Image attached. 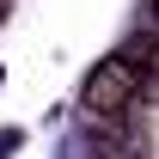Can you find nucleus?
Returning a JSON list of instances; mask_svg holds the SVG:
<instances>
[{
    "label": "nucleus",
    "instance_id": "obj_5",
    "mask_svg": "<svg viewBox=\"0 0 159 159\" xmlns=\"http://www.w3.org/2000/svg\"><path fill=\"white\" fill-rule=\"evenodd\" d=\"M6 6H12V0H0V19H6Z\"/></svg>",
    "mask_w": 159,
    "mask_h": 159
},
{
    "label": "nucleus",
    "instance_id": "obj_4",
    "mask_svg": "<svg viewBox=\"0 0 159 159\" xmlns=\"http://www.w3.org/2000/svg\"><path fill=\"white\" fill-rule=\"evenodd\" d=\"M153 31H159V0H153Z\"/></svg>",
    "mask_w": 159,
    "mask_h": 159
},
{
    "label": "nucleus",
    "instance_id": "obj_3",
    "mask_svg": "<svg viewBox=\"0 0 159 159\" xmlns=\"http://www.w3.org/2000/svg\"><path fill=\"white\" fill-rule=\"evenodd\" d=\"M19 141H25L19 129H0V159H6V153H19Z\"/></svg>",
    "mask_w": 159,
    "mask_h": 159
},
{
    "label": "nucleus",
    "instance_id": "obj_1",
    "mask_svg": "<svg viewBox=\"0 0 159 159\" xmlns=\"http://www.w3.org/2000/svg\"><path fill=\"white\" fill-rule=\"evenodd\" d=\"M80 104H86V116H92V122H116L122 110H135V104H141V74H135V67H122L116 55L98 61V67L86 74V86H80Z\"/></svg>",
    "mask_w": 159,
    "mask_h": 159
},
{
    "label": "nucleus",
    "instance_id": "obj_2",
    "mask_svg": "<svg viewBox=\"0 0 159 159\" xmlns=\"http://www.w3.org/2000/svg\"><path fill=\"white\" fill-rule=\"evenodd\" d=\"M116 61H122V67H135V74H153V61H159V31H153V25L135 31V37L116 49Z\"/></svg>",
    "mask_w": 159,
    "mask_h": 159
}]
</instances>
